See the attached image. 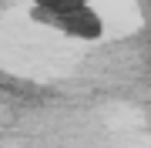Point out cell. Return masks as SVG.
Returning a JSON list of instances; mask_svg holds the SVG:
<instances>
[{
	"mask_svg": "<svg viewBox=\"0 0 151 148\" xmlns=\"http://www.w3.org/2000/svg\"><path fill=\"white\" fill-rule=\"evenodd\" d=\"M57 24L64 30H70V34H81V37H97V34H101V24H97V17L87 10V7H77V10L64 14Z\"/></svg>",
	"mask_w": 151,
	"mask_h": 148,
	"instance_id": "obj_1",
	"label": "cell"
}]
</instances>
